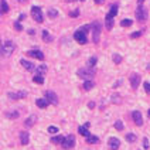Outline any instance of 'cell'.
I'll list each match as a JSON object with an SVG mask.
<instances>
[{"mask_svg":"<svg viewBox=\"0 0 150 150\" xmlns=\"http://www.w3.org/2000/svg\"><path fill=\"white\" fill-rule=\"evenodd\" d=\"M89 30V26H84L82 29H79V30H76L74 34V38L75 41H78L79 44H86V41H88V37H86V31Z\"/></svg>","mask_w":150,"mask_h":150,"instance_id":"cell-1","label":"cell"},{"mask_svg":"<svg viewBox=\"0 0 150 150\" xmlns=\"http://www.w3.org/2000/svg\"><path fill=\"white\" fill-rule=\"evenodd\" d=\"M0 48H1V54L6 55V57H9V55H11L13 51L16 50V44H14L13 41H6Z\"/></svg>","mask_w":150,"mask_h":150,"instance_id":"cell-2","label":"cell"},{"mask_svg":"<svg viewBox=\"0 0 150 150\" xmlns=\"http://www.w3.org/2000/svg\"><path fill=\"white\" fill-rule=\"evenodd\" d=\"M76 74H78L79 78H82V79H85V81H91L92 76H94V71H92L91 68H82V70H78Z\"/></svg>","mask_w":150,"mask_h":150,"instance_id":"cell-3","label":"cell"},{"mask_svg":"<svg viewBox=\"0 0 150 150\" xmlns=\"http://www.w3.org/2000/svg\"><path fill=\"white\" fill-rule=\"evenodd\" d=\"M31 16H33V19H34L37 23H42V20H44L42 11H41V9H40V7H37V6L31 7Z\"/></svg>","mask_w":150,"mask_h":150,"instance_id":"cell-4","label":"cell"},{"mask_svg":"<svg viewBox=\"0 0 150 150\" xmlns=\"http://www.w3.org/2000/svg\"><path fill=\"white\" fill-rule=\"evenodd\" d=\"M61 145H62L64 149H72L75 146V136L74 135H70V136L64 137V140H62Z\"/></svg>","mask_w":150,"mask_h":150,"instance_id":"cell-5","label":"cell"},{"mask_svg":"<svg viewBox=\"0 0 150 150\" xmlns=\"http://www.w3.org/2000/svg\"><path fill=\"white\" fill-rule=\"evenodd\" d=\"M45 101L48 102V104H52V105H57L58 104V96L52 92V91H45Z\"/></svg>","mask_w":150,"mask_h":150,"instance_id":"cell-6","label":"cell"},{"mask_svg":"<svg viewBox=\"0 0 150 150\" xmlns=\"http://www.w3.org/2000/svg\"><path fill=\"white\" fill-rule=\"evenodd\" d=\"M136 17H137L139 21H145L147 19V10L143 6H139L137 10H136Z\"/></svg>","mask_w":150,"mask_h":150,"instance_id":"cell-7","label":"cell"},{"mask_svg":"<svg viewBox=\"0 0 150 150\" xmlns=\"http://www.w3.org/2000/svg\"><path fill=\"white\" fill-rule=\"evenodd\" d=\"M92 29H94V42H98L99 41V33H101V24L94 23Z\"/></svg>","mask_w":150,"mask_h":150,"instance_id":"cell-8","label":"cell"},{"mask_svg":"<svg viewBox=\"0 0 150 150\" xmlns=\"http://www.w3.org/2000/svg\"><path fill=\"white\" fill-rule=\"evenodd\" d=\"M132 117H133V120H135V123H136L137 126H142V125H143L142 113L139 112V111H135V112H132Z\"/></svg>","mask_w":150,"mask_h":150,"instance_id":"cell-9","label":"cell"},{"mask_svg":"<svg viewBox=\"0 0 150 150\" xmlns=\"http://www.w3.org/2000/svg\"><path fill=\"white\" fill-rule=\"evenodd\" d=\"M27 55H30V57H33V58H37V60H40V61L44 60V54H42L40 50H31V51L27 52Z\"/></svg>","mask_w":150,"mask_h":150,"instance_id":"cell-10","label":"cell"},{"mask_svg":"<svg viewBox=\"0 0 150 150\" xmlns=\"http://www.w3.org/2000/svg\"><path fill=\"white\" fill-rule=\"evenodd\" d=\"M139 84H140V75L133 74L130 76V85H132V88H133V89H137Z\"/></svg>","mask_w":150,"mask_h":150,"instance_id":"cell-11","label":"cell"},{"mask_svg":"<svg viewBox=\"0 0 150 150\" xmlns=\"http://www.w3.org/2000/svg\"><path fill=\"white\" fill-rule=\"evenodd\" d=\"M108 143H109L111 150H117L119 149V146H120V142H119V139H116V137H111Z\"/></svg>","mask_w":150,"mask_h":150,"instance_id":"cell-12","label":"cell"},{"mask_svg":"<svg viewBox=\"0 0 150 150\" xmlns=\"http://www.w3.org/2000/svg\"><path fill=\"white\" fill-rule=\"evenodd\" d=\"M20 62H21V65H23L27 71H36V65H34V64H31L30 61H27V60H21Z\"/></svg>","mask_w":150,"mask_h":150,"instance_id":"cell-13","label":"cell"},{"mask_svg":"<svg viewBox=\"0 0 150 150\" xmlns=\"http://www.w3.org/2000/svg\"><path fill=\"white\" fill-rule=\"evenodd\" d=\"M27 94L24 92V91H21V92H17V94H13V92H10L9 94V98L10 99H20V98H24Z\"/></svg>","mask_w":150,"mask_h":150,"instance_id":"cell-14","label":"cell"},{"mask_svg":"<svg viewBox=\"0 0 150 150\" xmlns=\"http://www.w3.org/2000/svg\"><path fill=\"white\" fill-rule=\"evenodd\" d=\"M117 14V6L116 4H113L112 7H111V10H109V13L106 14V19H112L113 20V17Z\"/></svg>","mask_w":150,"mask_h":150,"instance_id":"cell-15","label":"cell"},{"mask_svg":"<svg viewBox=\"0 0 150 150\" xmlns=\"http://www.w3.org/2000/svg\"><path fill=\"white\" fill-rule=\"evenodd\" d=\"M36 105H37L38 108H41V109H44V108H47V106H48L50 104H48V102H47L45 99H42V98H40V99H37V101H36Z\"/></svg>","mask_w":150,"mask_h":150,"instance_id":"cell-16","label":"cell"},{"mask_svg":"<svg viewBox=\"0 0 150 150\" xmlns=\"http://www.w3.org/2000/svg\"><path fill=\"white\" fill-rule=\"evenodd\" d=\"M36 120H37V116H36V115H31V116L26 120V126H27V127H31V126L36 123Z\"/></svg>","mask_w":150,"mask_h":150,"instance_id":"cell-17","label":"cell"},{"mask_svg":"<svg viewBox=\"0 0 150 150\" xmlns=\"http://www.w3.org/2000/svg\"><path fill=\"white\" fill-rule=\"evenodd\" d=\"M20 140H21V145H27L29 143V133L27 132H21L20 133Z\"/></svg>","mask_w":150,"mask_h":150,"instance_id":"cell-18","label":"cell"},{"mask_svg":"<svg viewBox=\"0 0 150 150\" xmlns=\"http://www.w3.org/2000/svg\"><path fill=\"white\" fill-rule=\"evenodd\" d=\"M78 132H79V135H82V136H85V137H88L91 133L88 132V127H85V126H79L78 127Z\"/></svg>","mask_w":150,"mask_h":150,"instance_id":"cell-19","label":"cell"},{"mask_svg":"<svg viewBox=\"0 0 150 150\" xmlns=\"http://www.w3.org/2000/svg\"><path fill=\"white\" fill-rule=\"evenodd\" d=\"M0 10H1V13H7L9 11V4H7L6 0H0Z\"/></svg>","mask_w":150,"mask_h":150,"instance_id":"cell-20","label":"cell"},{"mask_svg":"<svg viewBox=\"0 0 150 150\" xmlns=\"http://www.w3.org/2000/svg\"><path fill=\"white\" fill-rule=\"evenodd\" d=\"M98 142H99V139H98L96 136H91V135H89V136L86 137V143H89V145H95V143H98Z\"/></svg>","mask_w":150,"mask_h":150,"instance_id":"cell-21","label":"cell"},{"mask_svg":"<svg viewBox=\"0 0 150 150\" xmlns=\"http://www.w3.org/2000/svg\"><path fill=\"white\" fill-rule=\"evenodd\" d=\"M94 85H95V84H94L92 81H85V84H84V89H85V91H91V89L94 88Z\"/></svg>","mask_w":150,"mask_h":150,"instance_id":"cell-22","label":"cell"},{"mask_svg":"<svg viewBox=\"0 0 150 150\" xmlns=\"http://www.w3.org/2000/svg\"><path fill=\"white\" fill-rule=\"evenodd\" d=\"M136 135H133V133H127L126 135V140L129 142V143H133V142H136Z\"/></svg>","mask_w":150,"mask_h":150,"instance_id":"cell-23","label":"cell"},{"mask_svg":"<svg viewBox=\"0 0 150 150\" xmlns=\"http://www.w3.org/2000/svg\"><path fill=\"white\" fill-rule=\"evenodd\" d=\"M62 140H64V137H62V136H60V135L51 139V142H52V143H55V145H61V143H62Z\"/></svg>","mask_w":150,"mask_h":150,"instance_id":"cell-24","label":"cell"},{"mask_svg":"<svg viewBox=\"0 0 150 150\" xmlns=\"http://www.w3.org/2000/svg\"><path fill=\"white\" fill-rule=\"evenodd\" d=\"M33 79H34V82H37V84H44V76L41 74H36Z\"/></svg>","mask_w":150,"mask_h":150,"instance_id":"cell-25","label":"cell"},{"mask_svg":"<svg viewBox=\"0 0 150 150\" xmlns=\"http://www.w3.org/2000/svg\"><path fill=\"white\" fill-rule=\"evenodd\" d=\"M132 23H133L132 20L125 19V20H122V21H120V26H122V27H130V26H132Z\"/></svg>","mask_w":150,"mask_h":150,"instance_id":"cell-26","label":"cell"},{"mask_svg":"<svg viewBox=\"0 0 150 150\" xmlns=\"http://www.w3.org/2000/svg\"><path fill=\"white\" fill-rule=\"evenodd\" d=\"M42 40H44V41H52V37L50 36V33H48L47 30L42 31Z\"/></svg>","mask_w":150,"mask_h":150,"instance_id":"cell-27","label":"cell"},{"mask_svg":"<svg viewBox=\"0 0 150 150\" xmlns=\"http://www.w3.org/2000/svg\"><path fill=\"white\" fill-rule=\"evenodd\" d=\"M48 16H50L51 19H55V17L58 16V10H55V9H50V10H48Z\"/></svg>","mask_w":150,"mask_h":150,"instance_id":"cell-28","label":"cell"},{"mask_svg":"<svg viewBox=\"0 0 150 150\" xmlns=\"http://www.w3.org/2000/svg\"><path fill=\"white\" fill-rule=\"evenodd\" d=\"M37 70V74H44V72H47V65H40V67H37L36 68Z\"/></svg>","mask_w":150,"mask_h":150,"instance_id":"cell-29","label":"cell"},{"mask_svg":"<svg viewBox=\"0 0 150 150\" xmlns=\"http://www.w3.org/2000/svg\"><path fill=\"white\" fill-rule=\"evenodd\" d=\"M105 21H106V23H105L106 29H108V30H111V29H112V26H113V20H112V19H105Z\"/></svg>","mask_w":150,"mask_h":150,"instance_id":"cell-30","label":"cell"},{"mask_svg":"<svg viewBox=\"0 0 150 150\" xmlns=\"http://www.w3.org/2000/svg\"><path fill=\"white\" fill-rule=\"evenodd\" d=\"M113 62H115V64H120V62H122V57H120L119 54H115V55H113Z\"/></svg>","mask_w":150,"mask_h":150,"instance_id":"cell-31","label":"cell"},{"mask_svg":"<svg viewBox=\"0 0 150 150\" xmlns=\"http://www.w3.org/2000/svg\"><path fill=\"white\" fill-rule=\"evenodd\" d=\"M115 127H116L117 130H123V123H122L120 120H116V122H115Z\"/></svg>","mask_w":150,"mask_h":150,"instance_id":"cell-32","label":"cell"},{"mask_svg":"<svg viewBox=\"0 0 150 150\" xmlns=\"http://www.w3.org/2000/svg\"><path fill=\"white\" fill-rule=\"evenodd\" d=\"M95 64H96V58H95V57L89 58V61H88V67H94Z\"/></svg>","mask_w":150,"mask_h":150,"instance_id":"cell-33","label":"cell"},{"mask_svg":"<svg viewBox=\"0 0 150 150\" xmlns=\"http://www.w3.org/2000/svg\"><path fill=\"white\" fill-rule=\"evenodd\" d=\"M149 146H150L149 139H147V137H145V139H143V147H145V149H149Z\"/></svg>","mask_w":150,"mask_h":150,"instance_id":"cell-34","label":"cell"},{"mask_svg":"<svg viewBox=\"0 0 150 150\" xmlns=\"http://www.w3.org/2000/svg\"><path fill=\"white\" fill-rule=\"evenodd\" d=\"M48 132H50V133H58V127H55V126H50V127H48Z\"/></svg>","mask_w":150,"mask_h":150,"instance_id":"cell-35","label":"cell"},{"mask_svg":"<svg viewBox=\"0 0 150 150\" xmlns=\"http://www.w3.org/2000/svg\"><path fill=\"white\" fill-rule=\"evenodd\" d=\"M140 36H142V31H136V33H133L130 37H132V38H137V37H140Z\"/></svg>","mask_w":150,"mask_h":150,"instance_id":"cell-36","label":"cell"},{"mask_svg":"<svg viewBox=\"0 0 150 150\" xmlns=\"http://www.w3.org/2000/svg\"><path fill=\"white\" fill-rule=\"evenodd\" d=\"M145 91L149 94L150 92V82H145Z\"/></svg>","mask_w":150,"mask_h":150,"instance_id":"cell-37","label":"cell"},{"mask_svg":"<svg viewBox=\"0 0 150 150\" xmlns=\"http://www.w3.org/2000/svg\"><path fill=\"white\" fill-rule=\"evenodd\" d=\"M78 14H79V11H78V10H74V11H71V13H70V16H71V17H76Z\"/></svg>","mask_w":150,"mask_h":150,"instance_id":"cell-38","label":"cell"},{"mask_svg":"<svg viewBox=\"0 0 150 150\" xmlns=\"http://www.w3.org/2000/svg\"><path fill=\"white\" fill-rule=\"evenodd\" d=\"M14 27H16V30H19V31L21 30V26H20V23H19V21H17V23H14Z\"/></svg>","mask_w":150,"mask_h":150,"instance_id":"cell-39","label":"cell"},{"mask_svg":"<svg viewBox=\"0 0 150 150\" xmlns=\"http://www.w3.org/2000/svg\"><path fill=\"white\" fill-rule=\"evenodd\" d=\"M19 116V113L14 112V113H9V117H17Z\"/></svg>","mask_w":150,"mask_h":150,"instance_id":"cell-40","label":"cell"},{"mask_svg":"<svg viewBox=\"0 0 150 150\" xmlns=\"http://www.w3.org/2000/svg\"><path fill=\"white\" fill-rule=\"evenodd\" d=\"M23 19H26V16H24V14H20V17H19V20H23Z\"/></svg>","mask_w":150,"mask_h":150,"instance_id":"cell-41","label":"cell"},{"mask_svg":"<svg viewBox=\"0 0 150 150\" xmlns=\"http://www.w3.org/2000/svg\"><path fill=\"white\" fill-rule=\"evenodd\" d=\"M95 3H98V4H102V3H104V0H95Z\"/></svg>","mask_w":150,"mask_h":150,"instance_id":"cell-42","label":"cell"},{"mask_svg":"<svg viewBox=\"0 0 150 150\" xmlns=\"http://www.w3.org/2000/svg\"><path fill=\"white\" fill-rule=\"evenodd\" d=\"M143 1H145V0H139V1H137V3H139V6H142V4H143Z\"/></svg>","mask_w":150,"mask_h":150,"instance_id":"cell-43","label":"cell"},{"mask_svg":"<svg viewBox=\"0 0 150 150\" xmlns=\"http://www.w3.org/2000/svg\"><path fill=\"white\" fill-rule=\"evenodd\" d=\"M19 1H20V3H26L27 0H19Z\"/></svg>","mask_w":150,"mask_h":150,"instance_id":"cell-44","label":"cell"},{"mask_svg":"<svg viewBox=\"0 0 150 150\" xmlns=\"http://www.w3.org/2000/svg\"><path fill=\"white\" fill-rule=\"evenodd\" d=\"M0 47H1V41H0Z\"/></svg>","mask_w":150,"mask_h":150,"instance_id":"cell-45","label":"cell"},{"mask_svg":"<svg viewBox=\"0 0 150 150\" xmlns=\"http://www.w3.org/2000/svg\"><path fill=\"white\" fill-rule=\"evenodd\" d=\"M81 1H84V0H81Z\"/></svg>","mask_w":150,"mask_h":150,"instance_id":"cell-46","label":"cell"}]
</instances>
